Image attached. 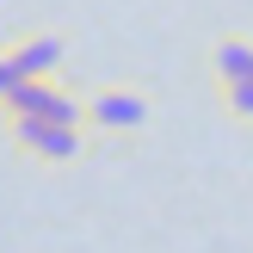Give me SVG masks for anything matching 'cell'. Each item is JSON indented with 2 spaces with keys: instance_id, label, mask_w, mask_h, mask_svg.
<instances>
[{
  "instance_id": "3",
  "label": "cell",
  "mask_w": 253,
  "mask_h": 253,
  "mask_svg": "<svg viewBox=\"0 0 253 253\" xmlns=\"http://www.w3.org/2000/svg\"><path fill=\"white\" fill-rule=\"evenodd\" d=\"M12 136H19V148H31L37 161H74L81 142H86L81 130H62V124H43V118H19Z\"/></svg>"
},
{
  "instance_id": "6",
  "label": "cell",
  "mask_w": 253,
  "mask_h": 253,
  "mask_svg": "<svg viewBox=\"0 0 253 253\" xmlns=\"http://www.w3.org/2000/svg\"><path fill=\"white\" fill-rule=\"evenodd\" d=\"M222 99H229V111H235V118H247V124H253V81L222 86Z\"/></svg>"
},
{
  "instance_id": "2",
  "label": "cell",
  "mask_w": 253,
  "mask_h": 253,
  "mask_svg": "<svg viewBox=\"0 0 253 253\" xmlns=\"http://www.w3.org/2000/svg\"><path fill=\"white\" fill-rule=\"evenodd\" d=\"M86 124H99V130H142L148 124V99L142 93H124V86H111V93H93V105H86Z\"/></svg>"
},
{
  "instance_id": "4",
  "label": "cell",
  "mask_w": 253,
  "mask_h": 253,
  "mask_svg": "<svg viewBox=\"0 0 253 253\" xmlns=\"http://www.w3.org/2000/svg\"><path fill=\"white\" fill-rule=\"evenodd\" d=\"M12 68H19L25 81H49V74L62 68V37L43 31V37H31V43H19L12 49Z\"/></svg>"
},
{
  "instance_id": "5",
  "label": "cell",
  "mask_w": 253,
  "mask_h": 253,
  "mask_svg": "<svg viewBox=\"0 0 253 253\" xmlns=\"http://www.w3.org/2000/svg\"><path fill=\"white\" fill-rule=\"evenodd\" d=\"M216 81L222 86L253 81V43H247V37H222V43H216Z\"/></svg>"
},
{
  "instance_id": "7",
  "label": "cell",
  "mask_w": 253,
  "mask_h": 253,
  "mask_svg": "<svg viewBox=\"0 0 253 253\" xmlns=\"http://www.w3.org/2000/svg\"><path fill=\"white\" fill-rule=\"evenodd\" d=\"M19 81H25V74L12 68V56H0V105H6V93H12V86H19Z\"/></svg>"
},
{
  "instance_id": "1",
  "label": "cell",
  "mask_w": 253,
  "mask_h": 253,
  "mask_svg": "<svg viewBox=\"0 0 253 253\" xmlns=\"http://www.w3.org/2000/svg\"><path fill=\"white\" fill-rule=\"evenodd\" d=\"M6 118L19 124V118H43V124H62V130H81L86 124V105L74 93H62L56 81H19L6 93Z\"/></svg>"
}]
</instances>
